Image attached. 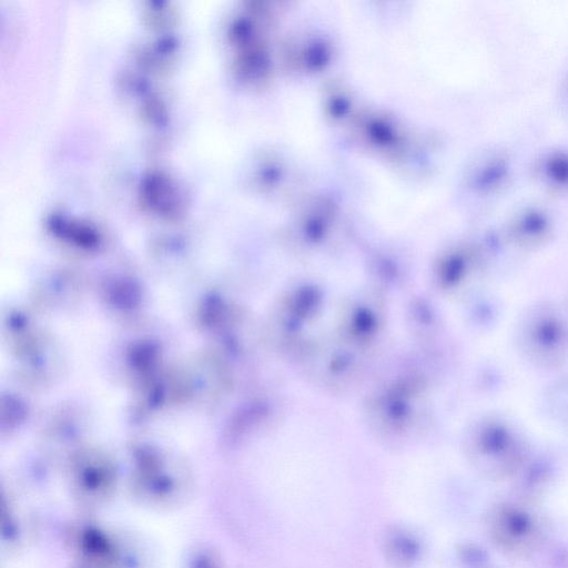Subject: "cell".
Wrapping results in <instances>:
<instances>
[{
    "instance_id": "cell-1",
    "label": "cell",
    "mask_w": 568,
    "mask_h": 568,
    "mask_svg": "<svg viewBox=\"0 0 568 568\" xmlns=\"http://www.w3.org/2000/svg\"><path fill=\"white\" fill-rule=\"evenodd\" d=\"M466 453L473 467L486 479L516 478L530 460V447L523 432L499 414L479 418L471 427Z\"/></svg>"
},
{
    "instance_id": "cell-2",
    "label": "cell",
    "mask_w": 568,
    "mask_h": 568,
    "mask_svg": "<svg viewBox=\"0 0 568 568\" xmlns=\"http://www.w3.org/2000/svg\"><path fill=\"white\" fill-rule=\"evenodd\" d=\"M517 352L540 369L568 363V315L552 302H537L519 316L514 332Z\"/></svg>"
},
{
    "instance_id": "cell-3",
    "label": "cell",
    "mask_w": 568,
    "mask_h": 568,
    "mask_svg": "<svg viewBox=\"0 0 568 568\" xmlns=\"http://www.w3.org/2000/svg\"><path fill=\"white\" fill-rule=\"evenodd\" d=\"M487 537L501 554L524 558L540 549L547 527L540 514L524 499L495 504L486 516Z\"/></svg>"
},
{
    "instance_id": "cell-4",
    "label": "cell",
    "mask_w": 568,
    "mask_h": 568,
    "mask_svg": "<svg viewBox=\"0 0 568 568\" xmlns=\"http://www.w3.org/2000/svg\"><path fill=\"white\" fill-rule=\"evenodd\" d=\"M131 495L155 509L175 508L191 496V481L183 473L166 471L156 459L142 462L131 481Z\"/></svg>"
},
{
    "instance_id": "cell-5",
    "label": "cell",
    "mask_w": 568,
    "mask_h": 568,
    "mask_svg": "<svg viewBox=\"0 0 568 568\" xmlns=\"http://www.w3.org/2000/svg\"><path fill=\"white\" fill-rule=\"evenodd\" d=\"M71 486L73 496L85 506H98L114 494L115 474L103 459L84 460L73 471Z\"/></svg>"
},
{
    "instance_id": "cell-6",
    "label": "cell",
    "mask_w": 568,
    "mask_h": 568,
    "mask_svg": "<svg viewBox=\"0 0 568 568\" xmlns=\"http://www.w3.org/2000/svg\"><path fill=\"white\" fill-rule=\"evenodd\" d=\"M2 541L10 549H19L30 539L32 520L10 494L3 497Z\"/></svg>"
},
{
    "instance_id": "cell-7",
    "label": "cell",
    "mask_w": 568,
    "mask_h": 568,
    "mask_svg": "<svg viewBox=\"0 0 568 568\" xmlns=\"http://www.w3.org/2000/svg\"><path fill=\"white\" fill-rule=\"evenodd\" d=\"M182 568H225L220 556L206 546H196L186 552Z\"/></svg>"
},
{
    "instance_id": "cell-8",
    "label": "cell",
    "mask_w": 568,
    "mask_h": 568,
    "mask_svg": "<svg viewBox=\"0 0 568 568\" xmlns=\"http://www.w3.org/2000/svg\"><path fill=\"white\" fill-rule=\"evenodd\" d=\"M389 551L396 561L405 564L415 558L417 547L412 538L405 535H396L390 540Z\"/></svg>"
},
{
    "instance_id": "cell-9",
    "label": "cell",
    "mask_w": 568,
    "mask_h": 568,
    "mask_svg": "<svg viewBox=\"0 0 568 568\" xmlns=\"http://www.w3.org/2000/svg\"><path fill=\"white\" fill-rule=\"evenodd\" d=\"M69 568H93V567L75 560Z\"/></svg>"
}]
</instances>
